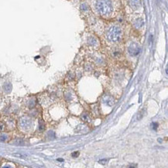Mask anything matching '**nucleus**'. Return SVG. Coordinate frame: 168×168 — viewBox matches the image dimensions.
Here are the masks:
<instances>
[{
	"label": "nucleus",
	"mask_w": 168,
	"mask_h": 168,
	"mask_svg": "<svg viewBox=\"0 0 168 168\" xmlns=\"http://www.w3.org/2000/svg\"><path fill=\"white\" fill-rule=\"evenodd\" d=\"M19 127L24 131H28L32 128L33 126V122L31 118L28 117H22L19 121Z\"/></svg>",
	"instance_id": "nucleus-3"
},
{
	"label": "nucleus",
	"mask_w": 168,
	"mask_h": 168,
	"mask_svg": "<svg viewBox=\"0 0 168 168\" xmlns=\"http://www.w3.org/2000/svg\"><path fill=\"white\" fill-rule=\"evenodd\" d=\"M88 44L92 46L96 45L97 44V39L94 37H91L88 38Z\"/></svg>",
	"instance_id": "nucleus-8"
},
{
	"label": "nucleus",
	"mask_w": 168,
	"mask_h": 168,
	"mask_svg": "<svg viewBox=\"0 0 168 168\" xmlns=\"http://www.w3.org/2000/svg\"><path fill=\"white\" fill-rule=\"evenodd\" d=\"M7 138V136L6 135H1L0 136V139L1 140H6Z\"/></svg>",
	"instance_id": "nucleus-15"
},
{
	"label": "nucleus",
	"mask_w": 168,
	"mask_h": 168,
	"mask_svg": "<svg viewBox=\"0 0 168 168\" xmlns=\"http://www.w3.org/2000/svg\"><path fill=\"white\" fill-rule=\"evenodd\" d=\"M143 24H144V22H143V20L142 19H137V20L135 21V23H134V25H135V27H137V28L142 27L143 26Z\"/></svg>",
	"instance_id": "nucleus-7"
},
{
	"label": "nucleus",
	"mask_w": 168,
	"mask_h": 168,
	"mask_svg": "<svg viewBox=\"0 0 168 168\" xmlns=\"http://www.w3.org/2000/svg\"><path fill=\"white\" fill-rule=\"evenodd\" d=\"M4 129H5V125L2 123H0V133L4 130Z\"/></svg>",
	"instance_id": "nucleus-11"
},
{
	"label": "nucleus",
	"mask_w": 168,
	"mask_h": 168,
	"mask_svg": "<svg viewBox=\"0 0 168 168\" xmlns=\"http://www.w3.org/2000/svg\"><path fill=\"white\" fill-rule=\"evenodd\" d=\"M44 129V125L39 123V130L43 131Z\"/></svg>",
	"instance_id": "nucleus-16"
},
{
	"label": "nucleus",
	"mask_w": 168,
	"mask_h": 168,
	"mask_svg": "<svg viewBox=\"0 0 168 168\" xmlns=\"http://www.w3.org/2000/svg\"><path fill=\"white\" fill-rule=\"evenodd\" d=\"M81 9L84 11H86L88 9V6L87 5L85 4V3H84V4L81 5Z\"/></svg>",
	"instance_id": "nucleus-10"
},
{
	"label": "nucleus",
	"mask_w": 168,
	"mask_h": 168,
	"mask_svg": "<svg viewBox=\"0 0 168 168\" xmlns=\"http://www.w3.org/2000/svg\"><path fill=\"white\" fill-rule=\"evenodd\" d=\"M16 144H17V145H21L22 143H23V142L22 141V140H19V139H17V140H16V141L14 142Z\"/></svg>",
	"instance_id": "nucleus-12"
},
{
	"label": "nucleus",
	"mask_w": 168,
	"mask_h": 168,
	"mask_svg": "<svg viewBox=\"0 0 168 168\" xmlns=\"http://www.w3.org/2000/svg\"><path fill=\"white\" fill-rule=\"evenodd\" d=\"M152 126H153V129H154V130H156V129H157V128L158 127V124L157 123H153V124H152Z\"/></svg>",
	"instance_id": "nucleus-13"
},
{
	"label": "nucleus",
	"mask_w": 168,
	"mask_h": 168,
	"mask_svg": "<svg viewBox=\"0 0 168 168\" xmlns=\"http://www.w3.org/2000/svg\"><path fill=\"white\" fill-rule=\"evenodd\" d=\"M122 37V29L117 26H112L107 32V39L112 43H116L119 41Z\"/></svg>",
	"instance_id": "nucleus-2"
},
{
	"label": "nucleus",
	"mask_w": 168,
	"mask_h": 168,
	"mask_svg": "<svg viewBox=\"0 0 168 168\" xmlns=\"http://www.w3.org/2000/svg\"><path fill=\"white\" fill-rule=\"evenodd\" d=\"M2 168H11L10 167H9V166H6V167H3Z\"/></svg>",
	"instance_id": "nucleus-19"
},
{
	"label": "nucleus",
	"mask_w": 168,
	"mask_h": 168,
	"mask_svg": "<svg viewBox=\"0 0 168 168\" xmlns=\"http://www.w3.org/2000/svg\"><path fill=\"white\" fill-rule=\"evenodd\" d=\"M82 119L85 121H88V116L86 114H84L83 116H82Z\"/></svg>",
	"instance_id": "nucleus-14"
},
{
	"label": "nucleus",
	"mask_w": 168,
	"mask_h": 168,
	"mask_svg": "<svg viewBox=\"0 0 168 168\" xmlns=\"http://www.w3.org/2000/svg\"><path fill=\"white\" fill-rule=\"evenodd\" d=\"M102 101L106 105L108 106H112L115 104V99L112 96L108 95H106L104 96L102 98Z\"/></svg>",
	"instance_id": "nucleus-5"
},
{
	"label": "nucleus",
	"mask_w": 168,
	"mask_h": 168,
	"mask_svg": "<svg viewBox=\"0 0 168 168\" xmlns=\"http://www.w3.org/2000/svg\"><path fill=\"white\" fill-rule=\"evenodd\" d=\"M95 8L102 16H108L112 12V5L110 0H98Z\"/></svg>",
	"instance_id": "nucleus-1"
},
{
	"label": "nucleus",
	"mask_w": 168,
	"mask_h": 168,
	"mask_svg": "<svg viewBox=\"0 0 168 168\" xmlns=\"http://www.w3.org/2000/svg\"><path fill=\"white\" fill-rule=\"evenodd\" d=\"M129 4L133 9H137L140 7V0H129Z\"/></svg>",
	"instance_id": "nucleus-6"
},
{
	"label": "nucleus",
	"mask_w": 168,
	"mask_h": 168,
	"mask_svg": "<svg viewBox=\"0 0 168 168\" xmlns=\"http://www.w3.org/2000/svg\"><path fill=\"white\" fill-rule=\"evenodd\" d=\"M107 161V160H100L99 161V163L100 164H106V163H105V162H106Z\"/></svg>",
	"instance_id": "nucleus-18"
},
{
	"label": "nucleus",
	"mask_w": 168,
	"mask_h": 168,
	"mask_svg": "<svg viewBox=\"0 0 168 168\" xmlns=\"http://www.w3.org/2000/svg\"><path fill=\"white\" fill-rule=\"evenodd\" d=\"M79 155V153L78 152H75V153H73L72 154V157H77Z\"/></svg>",
	"instance_id": "nucleus-17"
},
{
	"label": "nucleus",
	"mask_w": 168,
	"mask_h": 168,
	"mask_svg": "<svg viewBox=\"0 0 168 168\" xmlns=\"http://www.w3.org/2000/svg\"><path fill=\"white\" fill-rule=\"evenodd\" d=\"M129 168H134V167H133V166H131V167H129Z\"/></svg>",
	"instance_id": "nucleus-20"
},
{
	"label": "nucleus",
	"mask_w": 168,
	"mask_h": 168,
	"mask_svg": "<svg viewBox=\"0 0 168 168\" xmlns=\"http://www.w3.org/2000/svg\"><path fill=\"white\" fill-rule=\"evenodd\" d=\"M128 52L131 56H137L140 53V47L136 43H131L128 47Z\"/></svg>",
	"instance_id": "nucleus-4"
},
{
	"label": "nucleus",
	"mask_w": 168,
	"mask_h": 168,
	"mask_svg": "<svg viewBox=\"0 0 168 168\" xmlns=\"http://www.w3.org/2000/svg\"><path fill=\"white\" fill-rule=\"evenodd\" d=\"M11 89H12V86H11V84L9 83H6L4 85V90L6 92H9V91H11Z\"/></svg>",
	"instance_id": "nucleus-9"
}]
</instances>
